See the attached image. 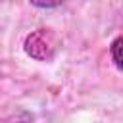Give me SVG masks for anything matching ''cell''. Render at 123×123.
<instances>
[{
    "label": "cell",
    "instance_id": "cell-1",
    "mask_svg": "<svg viewBox=\"0 0 123 123\" xmlns=\"http://www.w3.org/2000/svg\"><path fill=\"white\" fill-rule=\"evenodd\" d=\"M62 46L60 37L52 29H37L25 37L23 50L29 58L37 62H50Z\"/></svg>",
    "mask_w": 123,
    "mask_h": 123
},
{
    "label": "cell",
    "instance_id": "cell-2",
    "mask_svg": "<svg viewBox=\"0 0 123 123\" xmlns=\"http://www.w3.org/2000/svg\"><path fill=\"white\" fill-rule=\"evenodd\" d=\"M110 56H111L113 65L119 71H123V35H119L117 38L111 40V44H110Z\"/></svg>",
    "mask_w": 123,
    "mask_h": 123
},
{
    "label": "cell",
    "instance_id": "cell-3",
    "mask_svg": "<svg viewBox=\"0 0 123 123\" xmlns=\"http://www.w3.org/2000/svg\"><path fill=\"white\" fill-rule=\"evenodd\" d=\"M29 2L40 10H54V8H60L65 0H29Z\"/></svg>",
    "mask_w": 123,
    "mask_h": 123
}]
</instances>
